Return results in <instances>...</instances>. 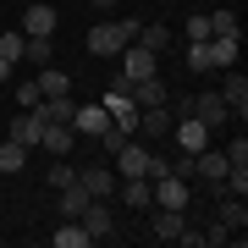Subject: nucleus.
Segmentation results:
<instances>
[{"instance_id": "423d86ee", "label": "nucleus", "mask_w": 248, "mask_h": 248, "mask_svg": "<svg viewBox=\"0 0 248 248\" xmlns=\"http://www.w3.org/2000/svg\"><path fill=\"white\" fill-rule=\"evenodd\" d=\"M110 127V110L105 105H72V133L78 138H99Z\"/></svg>"}, {"instance_id": "a211bd4d", "label": "nucleus", "mask_w": 248, "mask_h": 248, "mask_svg": "<svg viewBox=\"0 0 248 248\" xmlns=\"http://www.w3.org/2000/svg\"><path fill=\"white\" fill-rule=\"evenodd\" d=\"M50 243H55V248H89L94 237L83 232V221H66V215H61V226L50 232Z\"/></svg>"}, {"instance_id": "4468645a", "label": "nucleus", "mask_w": 248, "mask_h": 248, "mask_svg": "<svg viewBox=\"0 0 248 248\" xmlns=\"http://www.w3.org/2000/svg\"><path fill=\"white\" fill-rule=\"evenodd\" d=\"M22 33L28 39H50L55 33V6H28L22 11Z\"/></svg>"}, {"instance_id": "20e7f679", "label": "nucleus", "mask_w": 248, "mask_h": 248, "mask_svg": "<svg viewBox=\"0 0 248 248\" xmlns=\"http://www.w3.org/2000/svg\"><path fill=\"white\" fill-rule=\"evenodd\" d=\"M187 116H199V122L210 127V133H221L232 110H226V99L215 94V89H204V94H193V99H187Z\"/></svg>"}, {"instance_id": "a878e982", "label": "nucleus", "mask_w": 248, "mask_h": 248, "mask_svg": "<svg viewBox=\"0 0 248 248\" xmlns=\"http://www.w3.org/2000/svg\"><path fill=\"white\" fill-rule=\"evenodd\" d=\"M22 61L50 66V61H55V45H50V39H28V45H22Z\"/></svg>"}, {"instance_id": "4be33fe9", "label": "nucleus", "mask_w": 248, "mask_h": 248, "mask_svg": "<svg viewBox=\"0 0 248 248\" xmlns=\"http://www.w3.org/2000/svg\"><path fill=\"white\" fill-rule=\"evenodd\" d=\"M221 226H232V232H243V226H248V204H243L237 193H226V199H221Z\"/></svg>"}, {"instance_id": "1a4fd4ad", "label": "nucleus", "mask_w": 248, "mask_h": 248, "mask_svg": "<svg viewBox=\"0 0 248 248\" xmlns=\"http://www.w3.org/2000/svg\"><path fill=\"white\" fill-rule=\"evenodd\" d=\"M116 182H122V177H116L110 166H89V171H78V187H83L89 199H110Z\"/></svg>"}, {"instance_id": "b1692460", "label": "nucleus", "mask_w": 248, "mask_h": 248, "mask_svg": "<svg viewBox=\"0 0 248 248\" xmlns=\"http://www.w3.org/2000/svg\"><path fill=\"white\" fill-rule=\"evenodd\" d=\"M138 45L160 55V50H166V45H171V28H166V22H149V28H138Z\"/></svg>"}, {"instance_id": "7ed1b4c3", "label": "nucleus", "mask_w": 248, "mask_h": 248, "mask_svg": "<svg viewBox=\"0 0 248 248\" xmlns=\"http://www.w3.org/2000/svg\"><path fill=\"white\" fill-rule=\"evenodd\" d=\"M105 110H110V127H116V133H138V105L127 99V83L105 89Z\"/></svg>"}, {"instance_id": "f257e3e1", "label": "nucleus", "mask_w": 248, "mask_h": 248, "mask_svg": "<svg viewBox=\"0 0 248 248\" xmlns=\"http://www.w3.org/2000/svg\"><path fill=\"white\" fill-rule=\"evenodd\" d=\"M138 28H143V22H133V17L89 28V55H122V50H127V45L138 39Z\"/></svg>"}, {"instance_id": "c756f323", "label": "nucleus", "mask_w": 248, "mask_h": 248, "mask_svg": "<svg viewBox=\"0 0 248 248\" xmlns=\"http://www.w3.org/2000/svg\"><path fill=\"white\" fill-rule=\"evenodd\" d=\"M199 237H204V248H221V243H232V237H237V232H232V226H221V221H215L210 232H199Z\"/></svg>"}, {"instance_id": "f8f14e48", "label": "nucleus", "mask_w": 248, "mask_h": 248, "mask_svg": "<svg viewBox=\"0 0 248 248\" xmlns=\"http://www.w3.org/2000/svg\"><path fill=\"white\" fill-rule=\"evenodd\" d=\"M226 171H232L226 149H199V155H193V177H204V182H221Z\"/></svg>"}, {"instance_id": "6e6552de", "label": "nucleus", "mask_w": 248, "mask_h": 248, "mask_svg": "<svg viewBox=\"0 0 248 248\" xmlns=\"http://www.w3.org/2000/svg\"><path fill=\"white\" fill-rule=\"evenodd\" d=\"M215 94L226 99V110L237 116V122H243V116H248V78H243L237 66H226V83H221V89H215Z\"/></svg>"}, {"instance_id": "9b49d317", "label": "nucleus", "mask_w": 248, "mask_h": 248, "mask_svg": "<svg viewBox=\"0 0 248 248\" xmlns=\"http://www.w3.org/2000/svg\"><path fill=\"white\" fill-rule=\"evenodd\" d=\"M110 171H116V177H143V171H149V149H143V143H122Z\"/></svg>"}, {"instance_id": "ddd939ff", "label": "nucleus", "mask_w": 248, "mask_h": 248, "mask_svg": "<svg viewBox=\"0 0 248 248\" xmlns=\"http://www.w3.org/2000/svg\"><path fill=\"white\" fill-rule=\"evenodd\" d=\"M127 99H133L138 110H149V105H166V83H160V78H138V83H127Z\"/></svg>"}, {"instance_id": "f3484780", "label": "nucleus", "mask_w": 248, "mask_h": 248, "mask_svg": "<svg viewBox=\"0 0 248 248\" xmlns=\"http://www.w3.org/2000/svg\"><path fill=\"white\" fill-rule=\"evenodd\" d=\"M39 94H45V99H61V94H72V78H66V72L61 66H39Z\"/></svg>"}, {"instance_id": "9d476101", "label": "nucleus", "mask_w": 248, "mask_h": 248, "mask_svg": "<svg viewBox=\"0 0 248 248\" xmlns=\"http://www.w3.org/2000/svg\"><path fill=\"white\" fill-rule=\"evenodd\" d=\"M237 45H243L237 33H210V39H204V55H210V72H215V66H237Z\"/></svg>"}, {"instance_id": "72a5a7b5", "label": "nucleus", "mask_w": 248, "mask_h": 248, "mask_svg": "<svg viewBox=\"0 0 248 248\" xmlns=\"http://www.w3.org/2000/svg\"><path fill=\"white\" fill-rule=\"evenodd\" d=\"M11 72H17V61H0V83H6V78H11Z\"/></svg>"}, {"instance_id": "0eeeda50", "label": "nucleus", "mask_w": 248, "mask_h": 248, "mask_svg": "<svg viewBox=\"0 0 248 248\" xmlns=\"http://www.w3.org/2000/svg\"><path fill=\"white\" fill-rule=\"evenodd\" d=\"M78 221H83V232H89L94 243H105V237H116V221H110L105 199H89V204H83V215H78Z\"/></svg>"}, {"instance_id": "473e14b6", "label": "nucleus", "mask_w": 248, "mask_h": 248, "mask_svg": "<svg viewBox=\"0 0 248 248\" xmlns=\"http://www.w3.org/2000/svg\"><path fill=\"white\" fill-rule=\"evenodd\" d=\"M226 160H232V166H248V138H237V143H226Z\"/></svg>"}, {"instance_id": "5701e85b", "label": "nucleus", "mask_w": 248, "mask_h": 248, "mask_svg": "<svg viewBox=\"0 0 248 248\" xmlns=\"http://www.w3.org/2000/svg\"><path fill=\"white\" fill-rule=\"evenodd\" d=\"M55 193H61V215H66V221H78V215H83V204H89V193H83L78 182H66V187H55Z\"/></svg>"}, {"instance_id": "dca6fc26", "label": "nucleus", "mask_w": 248, "mask_h": 248, "mask_svg": "<svg viewBox=\"0 0 248 248\" xmlns=\"http://www.w3.org/2000/svg\"><path fill=\"white\" fill-rule=\"evenodd\" d=\"M171 122H177V116H171L166 105H149V110H138V127L149 138H171Z\"/></svg>"}, {"instance_id": "f03ea898", "label": "nucleus", "mask_w": 248, "mask_h": 248, "mask_svg": "<svg viewBox=\"0 0 248 248\" xmlns=\"http://www.w3.org/2000/svg\"><path fill=\"white\" fill-rule=\"evenodd\" d=\"M138 78H160V55L155 50H143L138 39L122 50V83H138Z\"/></svg>"}, {"instance_id": "412c9836", "label": "nucleus", "mask_w": 248, "mask_h": 248, "mask_svg": "<svg viewBox=\"0 0 248 248\" xmlns=\"http://www.w3.org/2000/svg\"><path fill=\"white\" fill-rule=\"evenodd\" d=\"M39 122H61V127H72V99L61 94V99H39Z\"/></svg>"}, {"instance_id": "cd10ccee", "label": "nucleus", "mask_w": 248, "mask_h": 248, "mask_svg": "<svg viewBox=\"0 0 248 248\" xmlns=\"http://www.w3.org/2000/svg\"><path fill=\"white\" fill-rule=\"evenodd\" d=\"M210 17V33H237L243 39V28H237V11H204Z\"/></svg>"}, {"instance_id": "bb28decb", "label": "nucleus", "mask_w": 248, "mask_h": 248, "mask_svg": "<svg viewBox=\"0 0 248 248\" xmlns=\"http://www.w3.org/2000/svg\"><path fill=\"white\" fill-rule=\"evenodd\" d=\"M22 45H28V33H22V28L0 33V61H22Z\"/></svg>"}, {"instance_id": "aec40b11", "label": "nucleus", "mask_w": 248, "mask_h": 248, "mask_svg": "<svg viewBox=\"0 0 248 248\" xmlns=\"http://www.w3.org/2000/svg\"><path fill=\"white\" fill-rule=\"evenodd\" d=\"M39 149L66 155V149H72V127H61V122H45V133H39Z\"/></svg>"}, {"instance_id": "2f4dec72", "label": "nucleus", "mask_w": 248, "mask_h": 248, "mask_svg": "<svg viewBox=\"0 0 248 248\" xmlns=\"http://www.w3.org/2000/svg\"><path fill=\"white\" fill-rule=\"evenodd\" d=\"M193 39H210V17H204V11L187 17V45H193Z\"/></svg>"}, {"instance_id": "393cba45", "label": "nucleus", "mask_w": 248, "mask_h": 248, "mask_svg": "<svg viewBox=\"0 0 248 248\" xmlns=\"http://www.w3.org/2000/svg\"><path fill=\"white\" fill-rule=\"evenodd\" d=\"M22 166H28V149H22V143L17 138L0 143V177H6V171H22Z\"/></svg>"}, {"instance_id": "f704fd0d", "label": "nucleus", "mask_w": 248, "mask_h": 248, "mask_svg": "<svg viewBox=\"0 0 248 248\" xmlns=\"http://www.w3.org/2000/svg\"><path fill=\"white\" fill-rule=\"evenodd\" d=\"M89 6H94V11H110V6H116V0H89Z\"/></svg>"}, {"instance_id": "6ab92c4d", "label": "nucleus", "mask_w": 248, "mask_h": 248, "mask_svg": "<svg viewBox=\"0 0 248 248\" xmlns=\"http://www.w3.org/2000/svg\"><path fill=\"white\" fill-rule=\"evenodd\" d=\"M39 133H45V122H39V110H22L17 122H11V138H17L22 149H33V143H39Z\"/></svg>"}, {"instance_id": "c85d7f7f", "label": "nucleus", "mask_w": 248, "mask_h": 248, "mask_svg": "<svg viewBox=\"0 0 248 248\" xmlns=\"http://www.w3.org/2000/svg\"><path fill=\"white\" fill-rule=\"evenodd\" d=\"M66 182H78V166H66V155H55V166H50V187H66Z\"/></svg>"}, {"instance_id": "2eb2a0df", "label": "nucleus", "mask_w": 248, "mask_h": 248, "mask_svg": "<svg viewBox=\"0 0 248 248\" xmlns=\"http://www.w3.org/2000/svg\"><path fill=\"white\" fill-rule=\"evenodd\" d=\"M182 226H187V210H155V221H149V232H155L160 243H177Z\"/></svg>"}, {"instance_id": "39448f33", "label": "nucleus", "mask_w": 248, "mask_h": 248, "mask_svg": "<svg viewBox=\"0 0 248 248\" xmlns=\"http://www.w3.org/2000/svg\"><path fill=\"white\" fill-rule=\"evenodd\" d=\"M171 138H177V149H182V155L210 149V127H204L199 116H182V122H171Z\"/></svg>"}, {"instance_id": "7c9ffc66", "label": "nucleus", "mask_w": 248, "mask_h": 248, "mask_svg": "<svg viewBox=\"0 0 248 248\" xmlns=\"http://www.w3.org/2000/svg\"><path fill=\"white\" fill-rule=\"evenodd\" d=\"M39 99H45V94H39V83H17V110H33Z\"/></svg>"}]
</instances>
